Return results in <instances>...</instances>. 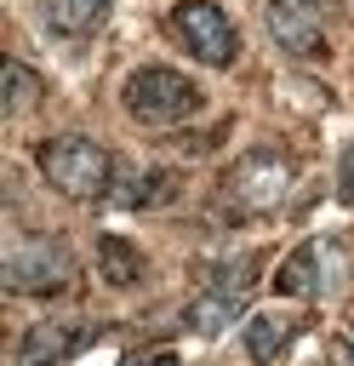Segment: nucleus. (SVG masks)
Masks as SVG:
<instances>
[{"label": "nucleus", "instance_id": "1", "mask_svg": "<svg viewBox=\"0 0 354 366\" xmlns=\"http://www.w3.org/2000/svg\"><path fill=\"white\" fill-rule=\"evenodd\" d=\"M40 172L63 200H103L108 183H114V154L97 137L63 132V137L40 143Z\"/></svg>", "mask_w": 354, "mask_h": 366}, {"label": "nucleus", "instance_id": "2", "mask_svg": "<svg viewBox=\"0 0 354 366\" xmlns=\"http://www.w3.org/2000/svg\"><path fill=\"white\" fill-rule=\"evenodd\" d=\"M120 103H126V114L143 120V126H177V120H188V114L200 109V86H194L188 74L166 69V63H148V69H131V74H126Z\"/></svg>", "mask_w": 354, "mask_h": 366}, {"label": "nucleus", "instance_id": "3", "mask_svg": "<svg viewBox=\"0 0 354 366\" xmlns=\"http://www.w3.org/2000/svg\"><path fill=\"white\" fill-rule=\"evenodd\" d=\"M291 183H297V166H291L285 154H274V149H251V154H240V160L228 166V177H223V200H228L234 212H246V217H263V212L285 206Z\"/></svg>", "mask_w": 354, "mask_h": 366}, {"label": "nucleus", "instance_id": "4", "mask_svg": "<svg viewBox=\"0 0 354 366\" xmlns=\"http://www.w3.org/2000/svg\"><path fill=\"white\" fill-rule=\"evenodd\" d=\"M171 29H177V40H183L206 69H228V63L240 57V29L228 23V11H223L217 0H177Z\"/></svg>", "mask_w": 354, "mask_h": 366}, {"label": "nucleus", "instance_id": "5", "mask_svg": "<svg viewBox=\"0 0 354 366\" xmlns=\"http://www.w3.org/2000/svg\"><path fill=\"white\" fill-rule=\"evenodd\" d=\"M0 274H6V286H11V292L46 297V292H63V286H69V274H74V252H69L63 240L29 234V240H17V246L6 252Z\"/></svg>", "mask_w": 354, "mask_h": 366}, {"label": "nucleus", "instance_id": "6", "mask_svg": "<svg viewBox=\"0 0 354 366\" xmlns=\"http://www.w3.org/2000/svg\"><path fill=\"white\" fill-rule=\"evenodd\" d=\"M268 34L285 57H325V29H320V6L314 0H268Z\"/></svg>", "mask_w": 354, "mask_h": 366}, {"label": "nucleus", "instance_id": "7", "mask_svg": "<svg viewBox=\"0 0 354 366\" xmlns=\"http://www.w3.org/2000/svg\"><path fill=\"white\" fill-rule=\"evenodd\" d=\"M91 337H97V326H86V320H34L17 343V366H63Z\"/></svg>", "mask_w": 354, "mask_h": 366}, {"label": "nucleus", "instance_id": "8", "mask_svg": "<svg viewBox=\"0 0 354 366\" xmlns=\"http://www.w3.org/2000/svg\"><path fill=\"white\" fill-rule=\"evenodd\" d=\"M325 263H331V252H325L320 240L297 246V252L274 269V292H280V297H320V292H331L337 280H325V274H320Z\"/></svg>", "mask_w": 354, "mask_h": 366}, {"label": "nucleus", "instance_id": "9", "mask_svg": "<svg viewBox=\"0 0 354 366\" xmlns=\"http://www.w3.org/2000/svg\"><path fill=\"white\" fill-rule=\"evenodd\" d=\"M297 337V320L291 315H280V309H263V315H251L246 320V355L257 360V366H274L280 355H285V343Z\"/></svg>", "mask_w": 354, "mask_h": 366}, {"label": "nucleus", "instance_id": "10", "mask_svg": "<svg viewBox=\"0 0 354 366\" xmlns=\"http://www.w3.org/2000/svg\"><path fill=\"white\" fill-rule=\"evenodd\" d=\"M240 309H246V292H223V286H206L194 303H188V332H200V337H217L228 320H240Z\"/></svg>", "mask_w": 354, "mask_h": 366}, {"label": "nucleus", "instance_id": "11", "mask_svg": "<svg viewBox=\"0 0 354 366\" xmlns=\"http://www.w3.org/2000/svg\"><path fill=\"white\" fill-rule=\"evenodd\" d=\"M97 274L126 292V286L143 280V252H137L126 234H97Z\"/></svg>", "mask_w": 354, "mask_h": 366}, {"label": "nucleus", "instance_id": "12", "mask_svg": "<svg viewBox=\"0 0 354 366\" xmlns=\"http://www.w3.org/2000/svg\"><path fill=\"white\" fill-rule=\"evenodd\" d=\"M40 17H46V29L80 40V34H91L108 17V0H40Z\"/></svg>", "mask_w": 354, "mask_h": 366}, {"label": "nucleus", "instance_id": "13", "mask_svg": "<svg viewBox=\"0 0 354 366\" xmlns=\"http://www.w3.org/2000/svg\"><path fill=\"white\" fill-rule=\"evenodd\" d=\"M40 74L29 69V63H17V57H6V97H0V109L6 114H23V109H34L40 103Z\"/></svg>", "mask_w": 354, "mask_h": 366}, {"label": "nucleus", "instance_id": "14", "mask_svg": "<svg viewBox=\"0 0 354 366\" xmlns=\"http://www.w3.org/2000/svg\"><path fill=\"white\" fill-rule=\"evenodd\" d=\"M171 189H177L171 172H143V177H131V189H114V200L120 206H160V200H171Z\"/></svg>", "mask_w": 354, "mask_h": 366}, {"label": "nucleus", "instance_id": "15", "mask_svg": "<svg viewBox=\"0 0 354 366\" xmlns=\"http://www.w3.org/2000/svg\"><path fill=\"white\" fill-rule=\"evenodd\" d=\"M343 200H354V149L343 154Z\"/></svg>", "mask_w": 354, "mask_h": 366}, {"label": "nucleus", "instance_id": "16", "mask_svg": "<svg viewBox=\"0 0 354 366\" xmlns=\"http://www.w3.org/2000/svg\"><path fill=\"white\" fill-rule=\"evenodd\" d=\"M314 6H337V0H314Z\"/></svg>", "mask_w": 354, "mask_h": 366}]
</instances>
